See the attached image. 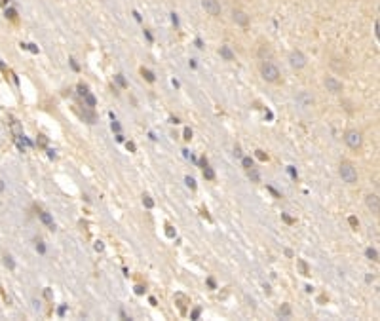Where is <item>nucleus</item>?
I'll use <instances>...</instances> for the list:
<instances>
[{"label": "nucleus", "instance_id": "obj_1", "mask_svg": "<svg viewBox=\"0 0 380 321\" xmlns=\"http://www.w3.org/2000/svg\"><path fill=\"white\" fill-rule=\"evenodd\" d=\"M260 76L268 84H278L281 74H279V68L272 61H262V65H260Z\"/></svg>", "mask_w": 380, "mask_h": 321}, {"label": "nucleus", "instance_id": "obj_2", "mask_svg": "<svg viewBox=\"0 0 380 321\" xmlns=\"http://www.w3.org/2000/svg\"><path fill=\"white\" fill-rule=\"evenodd\" d=\"M338 173H340V179L346 184H355V183H358V169H355V165L352 162H348V160L340 162Z\"/></svg>", "mask_w": 380, "mask_h": 321}, {"label": "nucleus", "instance_id": "obj_3", "mask_svg": "<svg viewBox=\"0 0 380 321\" xmlns=\"http://www.w3.org/2000/svg\"><path fill=\"white\" fill-rule=\"evenodd\" d=\"M344 143L352 148V150H359V148L363 146V137L358 129H348L344 133Z\"/></svg>", "mask_w": 380, "mask_h": 321}, {"label": "nucleus", "instance_id": "obj_4", "mask_svg": "<svg viewBox=\"0 0 380 321\" xmlns=\"http://www.w3.org/2000/svg\"><path fill=\"white\" fill-rule=\"evenodd\" d=\"M289 65L295 70H300V68H304L308 65V59H306V55L300 52V49H293V52L289 53Z\"/></svg>", "mask_w": 380, "mask_h": 321}, {"label": "nucleus", "instance_id": "obj_5", "mask_svg": "<svg viewBox=\"0 0 380 321\" xmlns=\"http://www.w3.org/2000/svg\"><path fill=\"white\" fill-rule=\"evenodd\" d=\"M314 103H316V99H314V95L310 91L302 89V91L297 93V105L300 108H310V107H314Z\"/></svg>", "mask_w": 380, "mask_h": 321}, {"label": "nucleus", "instance_id": "obj_6", "mask_svg": "<svg viewBox=\"0 0 380 321\" xmlns=\"http://www.w3.org/2000/svg\"><path fill=\"white\" fill-rule=\"evenodd\" d=\"M323 84H325L327 91H331V93H335V95H340V93L344 91V84H342L340 80H337L335 76H325Z\"/></svg>", "mask_w": 380, "mask_h": 321}, {"label": "nucleus", "instance_id": "obj_7", "mask_svg": "<svg viewBox=\"0 0 380 321\" xmlns=\"http://www.w3.org/2000/svg\"><path fill=\"white\" fill-rule=\"evenodd\" d=\"M202 8H203L211 17H219V15H221V4H219V0H202Z\"/></svg>", "mask_w": 380, "mask_h": 321}, {"label": "nucleus", "instance_id": "obj_8", "mask_svg": "<svg viewBox=\"0 0 380 321\" xmlns=\"http://www.w3.org/2000/svg\"><path fill=\"white\" fill-rule=\"evenodd\" d=\"M365 203H367L369 211H371L372 215H376V217H378V213H380V200H378V196H376V194H367V198H365Z\"/></svg>", "mask_w": 380, "mask_h": 321}, {"label": "nucleus", "instance_id": "obj_9", "mask_svg": "<svg viewBox=\"0 0 380 321\" xmlns=\"http://www.w3.org/2000/svg\"><path fill=\"white\" fill-rule=\"evenodd\" d=\"M232 19H234L236 25H240V27H243V29L247 27L249 21H251V17H249L243 10H234V12H232Z\"/></svg>", "mask_w": 380, "mask_h": 321}, {"label": "nucleus", "instance_id": "obj_10", "mask_svg": "<svg viewBox=\"0 0 380 321\" xmlns=\"http://www.w3.org/2000/svg\"><path fill=\"white\" fill-rule=\"evenodd\" d=\"M40 220L44 222V224L50 228V230H53L55 228V222H53V218H52V215L48 213V211H40Z\"/></svg>", "mask_w": 380, "mask_h": 321}, {"label": "nucleus", "instance_id": "obj_11", "mask_svg": "<svg viewBox=\"0 0 380 321\" xmlns=\"http://www.w3.org/2000/svg\"><path fill=\"white\" fill-rule=\"evenodd\" d=\"M278 315H279L281 319H289V317L293 315L291 306H289V304H281V306H279V310H278Z\"/></svg>", "mask_w": 380, "mask_h": 321}, {"label": "nucleus", "instance_id": "obj_12", "mask_svg": "<svg viewBox=\"0 0 380 321\" xmlns=\"http://www.w3.org/2000/svg\"><path fill=\"white\" fill-rule=\"evenodd\" d=\"M297 264H298V270H300V274H302L304 278H308V276H310V266H308V262H306L304 258H298V260H297Z\"/></svg>", "mask_w": 380, "mask_h": 321}, {"label": "nucleus", "instance_id": "obj_13", "mask_svg": "<svg viewBox=\"0 0 380 321\" xmlns=\"http://www.w3.org/2000/svg\"><path fill=\"white\" fill-rule=\"evenodd\" d=\"M258 57L262 59V61H270V57H272V49L268 48V46H262L258 49Z\"/></svg>", "mask_w": 380, "mask_h": 321}, {"label": "nucleus", "instance_id": "obj_14", "mask_svg": "<svg viewBox=\"0 0 380 321\" xmlns=\"http://www.w3.org/2000/svg\"><path fill=\"white\" fill-rule=\"evenodd\" d=\"M219 53H221V57H224L226 61H234V53H232V49H230L228 46H221Z\"/></svg>", "mask_w": 380, "mask_h": 321}, {"label": "nucleus", "instance_id": "obj_15", "mask_svg": "<svg viewBox=\"0 0 380 321\" xmlns=\"http://www.w3.org/2000/svg\"><path fill=\"white\" fill-rule=\"evenodd\" d=\"M10 126H12V133H13L17 139H21V137H23V128H21V123H19L17 120H13Z\"/></svg>", "mask_w": 380, "mask_h": 321}, {"label": "nucleus", "instance_id": "obj_16", "mask_svg": "<svg viewBox=\"0 0 380 321\" xmlns=\"http://www.w3.org/2000/svg\"><path fill=\"white\" fill-rule=\"evenodd\" d=\"M247 177H249V181H251V183H260V173H258L255 167L247 169Z\"/></svg>", "mask_w": 380, "mask_h": 321}, {"label": "nucleus", "instance_id": "obj_17", "mask_svg": "<svg viewBox=\"0 0 380 321\" xmlns=\"http://www.w3.org/2000/svg\"><path fill=\"white\" fill-rule=\"evenodd\" d=\"M242 167L247 171V169H251V167H255L253 165V160L249 158V156H242Z\"/></svg>", "mask_w": 380, "mask_h": 321}, {"label": "nucleus", "instance_id": "obj_18", "mask_svg": "<svg viewBox=\"0 0 380 321\" xmlns=\"http://www.w3.org/2000/svg\"><path fill=\"white\" fill-rule=\"evenodd\" d=\"M203 177L207 181H213V179H215V171H213L211 167H207V165H203Z\"/></svg>", "mask_w": 380, "mask_h": 321}, {"label": "nucleus", "instance_id": "obj_19", "mask_svg": "<svg viewBox=\"0 0 380 321\" xmlns=\"http://www.w3.org/2000/svg\"><path fill=\"white\" fill-rule=\"evenodd\" d=\"M365 255H367L369 260H374V262L378 260V251H376V249H371V247H369V249L365 251Z\"/></svg>", "mask_w": 380, "mask_h": 321}, {"label": "nucleus", "instance_id": "obj_20", "mask_svg": "<svg viewBox=\"0 0 380 321\" xmlns=\"http://www.w3.org/2000/svg\"><path fill=\"white\" fill-rule=\"evenodd\" d=\"M114 80H116V84L120 86V88H128V82H126V78H124V74H116Z\"/></svg>", "mask_w": 380, "mask_h": 321}, {"label": "nucleus", "instance_id": "obj_21", "mask_svg": "<svg viewBox=\"0 0 380 321\" xmlns=\"http://www.w3.org/2000/svg\"><path fill=\"white\" fill-rule=\"evenodd\" d=\"M141 74L147 78V82H154V74H152L148 68H141Z\"/></svg>", "mask_w": 380, "mask_h": 321}, {"label": "nucleus", "instance_id": "obj_22", "mask_svg": "<svg viewBox=\"0 0 380 321\" xmlns=\"http://www.w3.org/2000/svg\"><path fill=\"white\" fill-rule=\"evenodd\" d=\"M84 97H86V103H88V107H91V108H93V107H95V97H93L91 93H86Z\"/></svg>", "mask_w": 380, "mask_h": 321}, {"label": "nucleus", "instance_id": "obj_23", "mask_svg": "<svg viewBox=\"0 0 380 321\" xmlns=\"http://www.w3.org/2000/svg\"><path fill=\"white\" fill-rule=\"evenodd\" d=\"M4 262H6V266H8L10 270H13V268H15V262L12 260V257H10V255H6V257H4Z\"/></svg>", "mask_w": 380, "mask_h": 321}, {"label": "nucleus", "instance_id": "obj_24", "mask_svg": "<svg viewBox=\"0 0 380 321\" xmlns=\"http://www.w3.org/2000/svg\"><path fill=\"white\" fill-rule=\"evenodd\" d=\"M6 17H10L12 21H17V13H15V10H6Z\"/></svg>", "mask_w": 380, "mask_h": 321}, {"label": "nucleus", "instance_id": "obj_25", "mask_svg": "<svg viewBox=\"0 0 380 321\" xmlns=\"http://www.w3.org/2000/svg\"><path fill=\"white\" fill-rule=\"evenodd\" d=\"M142 203H145L147 207H152V205H154V202L150 200V196H142Z\"/></svg>", "mask_w": 380, "mask_h": 321}, {"label": "nucleus", "instance_id": "obj_26", "mask_svg": "<svg viewBox=\"0 0 380 321\" xmlns=\"http://www.w3.org/2000/svg\"><path fill=\"white\" fill-rule=\"evenodd\" d=\"M184 181H186V184H188V186H190V188H192V190H196V181H194V179H192V177H186V179H184Z\"/></svg>", "mask_w": 380, "mask_h": 321}, {"label": "nucleus", "instance_id": "obj_27", "mask_svg": "<svg viewBox=\"0 0 380 321\" xmlns=\"http://www.w3.org/2000/svg\"><path fill=\"white\" fill-rule=\"evenodd\" d=\"M40 146H46L48 144V137H44V135H38V141H36Z\"/></svg>", "mask_w": 380, "mask_h": 321}, {"label": "nucleus", "instance_id": "obj_28", "mask_svg": "<svg viewBox=\"0 0 380 321\" xmlns=\"http://www.w3.org/2000/svg\"><path fill=\"white\" fill-rule=\"evenodd\" d=\"M175 298H179V300H181V302H184V300H186V298H184V294H177V296H175ZM179 306H181V312H182V313H184V304H179Z\"/></svg>", "mask_w": 380, "mask_h": 321}, {"label": "nucleus", "instance_id": "obj_29", "mask_svg": "<svg viewBox=\"0 0 380 321\" xmlns=\"http://www.w3.org/2000/svg\"><path fill=\"white\" fill-rule=\"evenodd\" d=\"M190 139H192V129L186 128V129H184V141H190Z\"/></svg>", "mask_w": 380, "mask_h": 321}, {"label": "nucleus", "instance_id": "obj_30", "mask_svg": "<svg viewBox=\"0 0 380 321\" xmlns=\"http://www.w3.org/2000/svg\"><path fill=\"white\" fill-rule=\"evenodd\" d=\"M257 158H258V160H262V162H264V160H268V156H266L262 150H257Z\"/></svg>", "mask_w": 380, "mask_h": 321}, {"label": "nucleus", "instance_id": "obj_31", "mask_svg": "<svg viewBox=\"0 0 380 321\" xmlns=\"http://www.w3.org/2000/svg\"><path fill=\"white\" fill-rule=\"evenodd\" d=\"M36 249H38L40 253H46V245H44L42 241H38V243H36Z\"/></svg>", "mask_w": 380, "mask_h": 321}, {"label": "nucleus", "instance_id": "obj_32", "mask_svg": "<svg viewBox=\"0 0 380 321\" xmlns=\"http://www.w3.org/2000/svg\"><path fill=\"white\" fill-rule=\"evenodd\" d=\"M348 220H350V224H352L353 228H358V224H359V222H358V218H355V217H350Z\"/></svg>", "mask_w": 380, "mask_h": 321}, {"label": "nucleus", "instance_id": "obj_33", "mask_svg": "<svg viewBox=\"0 0 380 321\" xmlns=\"http://www.w3.org/2000/svg\"><path fill=\"white\" fill-rule=\"evenodd\" d=\"M234 156H236V158H242V148H240V146L234 148Z\"/></svg>", "mask_w": 380, "mask_h": 321}, {"label": "nucleus", "instance_id": "obj_34", "mask_svg": "<svg viewBox=\"0 0 380 321\" xmlns=\"http://www.w3.org/2000/svg\"><path fill=\"white\" fill-rule=\"evenodd\" d=\"M95 249H97V251H103V249H105L103 241H97V243H95Z\"/></svg>", "mask_w": 380, "mask_h": 321}, {"label": "nucleus", "instance_id": "obj_35", "mask_svg": "<svg viewBox=\"0 0 380 321\" xmlns=\"http://www.w3.org/2000/svg\"><path fill=\"white\" fill-rule=\"evenodd\" d=\"M112 129H114V131H120L122 128H120V123H118V122H112Z\"/></svg>", "mask_w": 380, "mask_h": 321}, {"label": "nucleus", "instance_id": "obj_36", "mask_svg": "<svg viewBox=\"0 0 380 321\" xmlns=\"http://www.w3.org/2000/svg\"><path fill=\"white\" fill-rule=\"evenodd\" d=\"M165 228H168V236H169V238H173V234H175V232H173V228H171V226H165Z\"/></svg>", "mask_w": 380, "mask_h": 321}, {"label": "nucleus", "instance_id": "obj_37", "mask_svg": "<svg viewBox=\"0 0 380 321\" xmlns=\"http://www.w3.org/2000/svg\"><path fill=\"white\" fill-rule=\"evenodd\" d=\"M128 150H131V152H135V144H133V143H128Z\"/></svg>", "mask_w": 380, "mask_h": 321}, {"label": "nucleus", "instance_id": "obj_38", "mask_svg": "<svg viewBox=\"0 0 380 321\" xmlns=\"http://www.w3.org/2000/svg\"><path fill=\"white\" fill-rule=\"evenodd\" d=\"M283 218H285V222H289V224L293 222V218H291V217H287V215H283Z\"/></svg>", "mask_w": 380, "mask_h": 321}, {"label": "nucleus", "instance_id": "obj_39", "mask_svg": "<svg viewBox=\"0 0 380 321\" xmlns=\"http://www.w3.org/2000/svg\"><path fill=\"white\" fill-rule=\"evenodd\" d=\"M2 190H4V183H2V181H0V192H2Z\"/></svg>", "mask_w": 380, "mask_h": 321}]
</instances>
